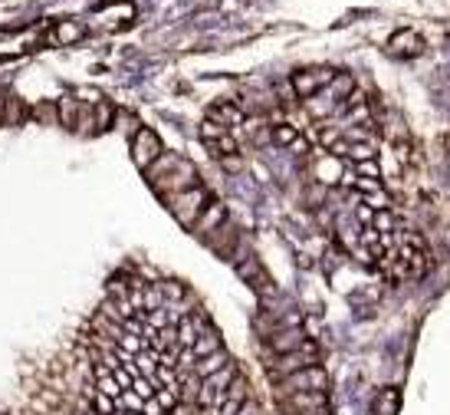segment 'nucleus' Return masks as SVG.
Listing matches in <instances>:
<instances>
[{
    "instance_id": "f257e3e1",
    "label": "nucleus",
    "mask_w": 450,
    "mask_h": 415,
    "mask_svg": "<svg viewBox=\"0 0 450 415\" xmlns=\"http://www.w3.org/2000/svg\"><path fill=\"white\" fill-rule=\"evenodd\" d=\"M319 346L312 343V339H306L300 350H293V353H283V356H276V360L269 362V376L273 379H286V376H293V372H300L306 369V366H319Z\"/></svg>"
},
{
    "instance_id": "f03ea898",
    "label": "nucleus",
    "mask_w": 450,
    "mask_h": 415,
    "mask_svg": "<svg viewBox=\"0 0 450 415\" xmlns=\"http://www.w3.org/2000/svg\"><path fill=\"white\" fill-rule=\"evenodd\" d=\"M164 201L171 205L174 218L181 221L184 228H194V221L201 218V211L207 208V191H204V185H191L184 191H178V195L164 198Z\"/></svg>"
},
{
    "instance_id": "7ed1b4c3",
    "label": "nucleus",
    "mask_w": 450,
    "mask_h": 415,
    "mask_svg": "<svg viewBox=\"0 0 450 415\" xmlns=\"http://www.w3.org/2000/svg\"><path fill=\"white\" fill-rule=\"evenodd\" d=\"M158 155H161V139H158V132L148 129V125H141L135 135H132V162L139 165L141 172H148L151 165L158 162Z\"/></svg>"
},
{
    "instance_id": "20e7f679",
    "label": "nucleus",
    "mask_w": 450,
    "mask_h": 415,
    "mask_svg": "<svg viewBox=\"0 0 450 415\" xmlns=\"http://www.w3.org/2000/svg\"><path fill=\"white\" fill-rule=\"evenodd\" d=\"M325 386H329V376L322 366H306V369L293 372L283 379V393H325Z\"/></svg>"
},
{
    "instance_id": "39448f33",
    "label": "nucleus",
    "mask_w": 450,
    "mask_h": 415,
    "mask_svg": "<svg viewBox=\"0 0 450 415\" xmlns=\"http://www.w3.org/2000/svg\"><path fill=\"white\" fill-rule=\"evenodd\" d=\"M332 79H335L332 69H300V73H293L290 86L300 99H312L322 86H329Z\"/></svg>"
},
{
    "instance_id": "423d86ee",
    "label": "nucleus",
    "mask_w": 450,
    "mask_h": 415,
    "mask_svg": "<svg viewBox=\"0 0 450 415\" xmlns=\"http://www.w3.org/2000/svg\"><path fill=\"white\" fill-rule=\"evenodd\" d=\"M207 122H214V125H220V129L234 132L237 125L247 122V116H244V109L234 106V102H214V106L207 109Z\"/></svg>"
},
{
    "instance_id": "0eeeda50",
    "label": "nucleus",
    "mask_w": 450,
    "mask_h": 415,
    "mask_svg": "<svg viewBox=\"0 0 450 415\" xmlns=\"http://www.w3.org/2000/svg\"><path fill=\"white\" fill-rule=\"evenodd\" d=\"M247 399H250V389H247V383L237 376L234 383L227 386V393L220 395V402H217V415H237L244 405H247Z\"/></svg>"
},
{
    "instance_id": "6e6552de",
    "label": "nucleus",
    "mask_w": 450,
    "mask_h": 415,
    "mask_svg": "<svg viewBox=\"0 0 450 415\" xmlns=\"http://www.w3.org/2000/svg\"><path fill=\"white\" fill-rule=\"evenodd\" d=\"M388 50H391V56H401V60H407V56H418L421 53V36L414 30H401V33H395V36H391Z\"/></svg>"
},
{
    "instance_id": "1a4fd4ad",
    "label": "nucleus",
    "mask_w": 450,
    "mask_h": 415,
    "mask_svg": "<svg viewBox=\"0 0 450 415\" xmlns=\"http://www.w3.org/2000/svg\"><path fill=\"white\" fill-rule=\"evenodd\" d=\"M302 343H306V333H302V329H279V333L269 336V350L276 353V356H283V353L300 350Z\"/></svg>"
},
{
    "instance_id": "9d476101",
    "label": "nucleus",
    "mask_w": 450,
    "mask_h": 415,
    "mask_svg": "<svg viewBox=\"0 0 450 415\" xmlns=\"http://www.w3.org/2000/svg\"><path fill=\"white\" fill-rule=\"evenodd\" d=\"M224 221H227V208L220 205V201H214L211 208H204V211H201V218L194 221V228L204 231V234H214V231L220 228Z\"/></svg>"
},
{
    "instance_id": "9b49d317",
    "label": "nucleus",
    "mask_w": 450,
    "mask_h": 415,
    "mask_svg": "<svg viewBox=\"0 0 450 415\" xmlns=\"http://www.w3.org/2000/svg\"><path fill=\"white\" fill-rule=\"evenodd\" d=\"M237 376H240V369H237V362L230 360L224 366V369H217V372H211V376H207V379H204V386H207V389H214L217 395H224L227 393V386L234 383Z\"/></svg>"
},
{
    "instance_id": "f8f14e48",
    "label": "nucleus",
    "mask_w": 450,
    "mask_h": 415,
    "mask_svg": "<svg viewBox=\"0 0 450 415\" xmlns=\"http://www.w3.org/2000/svg\"><path fill=\"white\" fill-rule=\"evenodd\" d=\"M273 142H276L279 149H302V135L293 122H276V125H273Z\"/></svg>"
},
{
    "instance_id": "ddd939ff",
    "label": "nucleus",
    "mask_w": 450,
    "mask_h": 415,
    "mask_svg": "<svg viewBox=\"0 0 450 415\" xmlns=\"http://www.w3.org/2000/svg\"><path fill=\"white\" fill-rule=\"evenodd\" d=\"M398 405H401V393L398 389H381L375 395V402H372V412L375 415H395Z\"/></svg>"
},
{
    "instance_id": "4468645a",
    "label": "nucleus",
    "mask_w": 450,
    "mask_h": 415,
    "mask_svg": "<svg viewBox=\"0 0 450 415\" xmlns=\"http://www.w3.org/2000/svg\"><path fill=\"white\" fill-rule=\"evenodd\" d=\"M227 362H230V356H227V350H217V353H211V356H207V360H197L191 366L194 372H197V376H201V379H207V376H211V372H217V369H224Z\"/></svg>"
},
{
    "instance_id": "2eb2a0df",
    "label": "nucleus",
    "mask_w": 450,
    "mask_h": 415,
    "mask_svg": "<svg viewBox=\"0 0 450 415\" xmlns=\"http://www.w3.org/2000/svg\"><path fill=\"white\" fill-rule=\"evenodd\" d=\"M155 402H158L161 412H171V409H178V402H181L178 383H174V386H158V389H155Z\"/></svg>"
},
{
    "instance_id": "dca6fc26",
    "label": "nucleus",
    "mask_w": 450,
    "mask_h": 415,
    "mask_svg": "<svg viewBox=\"0 0 450 415\" xmlns=\"http://www.w3.org/2000/svg\"><path fill=\"white\" fill-rule=\"evenodd\" d=\"M76 40H83V27L76 20H59L56 23V43H63V46H69V43H76Z\"/></svg>"
},
{
    "instance_id": "f3484780",
    "label": "nucleus",
    "mask_w": 450,
    "mask_h": 415,
    "mask_svg": "<svg viewBox=\"0 0 450 415\" xmlns=\"http://www.w3.org/2000/svg\"><path fill=\"white\" fill-rule=\"evenodd\" d=\"M23 116H27V109H23V99L7 96V102H3V125H20Z\"/></svg>"
},
{
    "instance_id": "a211bd4d",
    "label": "nucleus",
    "mask_w": 450,
    "mask_h": 415,
    "mask_svg": "<svg viewBox=\"0 0 450 415\" xmlns=\"http://www.w3.org/2000/svg\"><path fill=\"white\" fill-rule=\"evenodd\" d=\"M56 112H59V122H63L66 129H76V122H79V106H76V99H63Z\"/></svg>"
},
{
    "instance_id": "6ab92c4d",
    "label": "nucleus",
    "mask_w": 450,
    "mask_h": 415,
    "mask_svg": "<svg viewBox=\"0 0 450 415\" xmlns=\"http://www.w3.org/2000/svg\"><path fill=\"white\" fill-rule=\"evenodd\" d=\"M96 379H99V383H96V393L108 395V399H118V395L125 393V389L115 383V376H112V372H106V376H96Z\"/></svg>"
},
{
    "instance_id": "aec40b11",
    "label": "nucleus",
    "mask_w": 450,
    "mask_h": 415,
    "mask_svg": "<svg viewBox=\"0 0 450 415\" xmlns=\"http://www.w3.org/2000/svg\"><path fill=\"white\" fill-rule=\"evenodd\" d=\"M329 86H332V99L339 102V99H349L355 93V79L352 76H339V79H332Z\"/></svg>"
},
{
    "instance_id": "412c9836",
    "label": "nucleus",
    "mask_w": 450,
    "mask_h": 415,
    "mask_svg": "<svg viewBox=\"0 0 450 415\" xmlns=\"http://www.w3.org/2000/svg\"><path fill=\"white\" fill-rule=\"evenodd\" d=\"M112 116H115V109H112V102H106V99H102V102L96 106V122H92V125H96L99 132H106L108 125H112Z\"/></svg>"
},
{
    "instance_id": "4be33fe9",
    "label": "nucleus",
    "mask_w": 450,
    "mask_h": 415,
    "mask_svg": "<svg viewBox=\"0 0 450 415\" xmlns=\"http://www.w3.org/2000/svg\"><path fill=\"white\" fill-rule=\"evenodd\" d=\"M155 389H158V386L151 383V379H145V376H135V379H132V393L139 395V399H145V402L155 399Z\"/></svg>"
},
{
    "instance_id": "5701e85b",
    "label": "nucleus",
    "mask_w": 450,
    "mask_h": 415,
    "mask_svg": "<svg viewBox=\"0 0 450 415\" xmlns=\"http://www.w3.org/2000/svg\"><path fill=\"white\" fill-rule=\"evenodd\" d=\"M92 402H96V412H99V415H115V412H118L115 399H108V395H102V393L92 395Z\"/></svg>"
},
{
    "instance_id": "b1692460",
    "label": "nucleus",
    "mask_w": 450,
    "mask_h": 415,
    "mask_svg": "<svg viewBox=\"0 0 450 415\" xmlns=\"http://www.w3.org/2000/svg\"><path fill=\"white\" fill-rule=\"evenodd\" d=\"M3 102H7V96L0 93V125H3Z\"/></svg>"
},
{
    "instance_id": "393cba45",
    "label": "nucleus",
    "mask_w": 450,
    "mask_h": 415,
    "mask_svg": "<svg viewBox=\"0 0 450 415\" xmlns=\"http://www.w3.org/2000/svg\"><path fill=\"white\" fill-rule=\"evenodd\" d=\"M115 415H141V412H115Z\"/></svg>"
},
{
    "instance_id": "a878e982",
    "label": "nucleus",
    "mask_w": 450,
    "mask_h": 415,
    "mask_svg": "<svg viewBox=\"0 0 450 415\" xmlns=\"http://www.w3.org/2000/svg\"><path fill=\"white\" fill-rule=\"evenodd\" d=\"M447 149H450V135H447Z\"/></svg>"
}]
</instances>
